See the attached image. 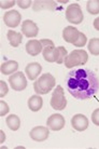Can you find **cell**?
Masks as SVG:
<instances>
[{
    "label": "cell",
    "instance_id": "1",
    "mask_svg": "<svg viewBox=\"0 0 99 149\" xmlns=\"http://www.w3.org/2000/svg\"><path fill=\"white\" fill-rule=\"evenodd\" d=\"M66 88L74 98H92L99 90V79L94 71L86 68H74L67 74Z\"/></svg>",
    "mask_w": 99,
    "mask_h": 149
},
{
    "label": "cell",
    "instance_id": "2",
    "mask_svg": "<svg viewBox=\"0 0 99 149\" xmlns=\"http://www.w3.org/2000/svg\"><path fill=\"white\" fill-rule=\"evenodd\" d=\"M55 84V78L51 74H44L35 81V83H33V90L39 95H41V94H48V92H51L52 90H53Z\"/></svg>",
    "mask_w": 99,
    "mask_h": 149
},
{
    "label": "cell",
    "instance_id": "3",
    "mask_svg": "<svg viewBox=\"0 0 99 149\" xmlns=\"http://www.w3.org/2000/svg\"><path fill=\"white\" fill-rule=\"evenodd\" d=\"M87 52L84 50H81V49H77L67 55L66 60H65V66L67 68H72L74 66H83L87 63Z\"/></svg>",
    "mask_w": 99,
    "mask_h": 149
},
{
    "label": "cell",
    "instance_id": "4",
    "mask_svg": "<svg viewBox=\"0 0 99 149\" xmlns=\"http://www.w3.org/2000/svg\"><path fill=\"white\" fill-rule=\"evenodd\" d=\"M41 43L43 47L42 50V54H43L44 60L48 62V63H54L57 62L59 55L58 48H55L54 42L50 39H41Z\"/></svg>",
    "mask_w": 99,
    "mask_h": 149
},
{
    "label": "cell",
    "instance_id": "5",
    "mask_svg": "<svg viewBox=\"0 0 99 149\" xmlns=\"http://www.w3.org/2000/svg\"><path fill=\"white\" fill-rule=\"evenodd\" d=\"M52 108L56 109V110H64L67 106V101L66 97H65V92L62 89V86H56L55 91L53 92L51 97V101H50Z\"/></svg>",
    "mask_w": 99,
    "mask_h": 149
},
{
    "label": "cell",
    "instance_id": "6",
    "mask_svg": "<svg viewBox=\"0 0 99 149\" xmlns=\"http://www.w3.org/2000/svg\"><path fill=\"white\" fill-rule=\"evenodd\" d=\"M66 19L71 24H81L82 23V21L84 19V15H83L80 4L72 3L67 7Z\"/></svg>",
    "mask_w": 99,
    "mask_h": 149
},
{
    "label": "cell",
    "instance_id": "7",
    "mask_svg": "<svg viewBox=\"0 0 99 149\" xmlns=\"http://www.w3.org/2000/svg\"><path fill=\"white\" fill-rule=\"evenodd\" d=\"M9 82L11 84L12 89L17 92L23 91L27 88V79L22 71H17V72L11 74L9 77Z\"/></svg>",
    "mask_w": 99,
    "mask_h": 149
},
{
    "label": "cell",
    "instance_id": "8",
    "mask_svg": "<svg viewBox=\"0 0 99 149\" xmlns=\"http://www.w3.org/2000/svg\"><path fill=\"white\" fill-rule=\"evenodd\" d=\"M65 118L59 113H54L50 116L46 120V125L52 131H60L65 127Z\"/></svg>",
    "mask_w": 99,
    "mask_h": 149
},
{
    "label": "cell",
    "instance_id": "9",
    "mask_svg": "<svg viewBox=\"0 0 99 149\" xmlns=\"http://www.w3.org/2000/svg\"><path fill=\"white\" fill-rule=\"evenodd\" d=\"M21 19H22V15L19 14V12L16 11V10L8 11L7 13H4L3 22L9 27H13V28L17 27L21 23Z\"/></svg>",
    "mask_w": 99,
    "mask_h": 149
},
{
    "label": "cell",
    "instance_id": "10",
    "mask_svg": "<svg viewBox=\"0 0 99 149\" xmlns=\"http://www.w3.org/2000/svg\"><path fill=\"white\" fill-rule=\"evenodd\" d=\"M30 138L36 141V142H44L45 139H48L50 132H48V127H35L33 130L30 131Z\"/></svg>",
    "mask_w": 99,
    "mask_h": 149
},
{
    "label": "cell",
    "instance_id": "11",
    "mask_svg": "<svg viewBox=\"0 0 99 149\" xmlns=\"http://www.w3.org/2000/svg\"><path fill=\"white\" fill-rule=\"evenodd\" d=\"M39 33V28L36 25V23L30 21V19H26L22 24V34L26 36L27 38H35Z\"/></svg>",
    "mask_w": 99,
    "mask_h": 149
},
{
    "label": "cell",
    "instance_id": "12",
    "mask_svg": "<svg viewBox=\"0 0 99 149\" xmlns=\"http://www.w3.org/2000/svg\"><path fill=\"white\" fill-rule=\"evenodd\" d=\"M71 125L75 131H85L88 127V119L82 113H77L71 119Z\"/></svg>",
    "mask_w": 99,
    "mask_h": 149
},
{
    "label": "cell",
    "instance_id": "13",
    "mask_svg": "<svg viewBox=\"0 0 99 149\" xmlns=\"http://www.w3.org/2000/svg\"><path fill=\"white\" fill-rule=\"evenodd\" d=\"M80 33L79 30L73 26H67L65 27V29L62 30V38L64 40L68 42V43H72L74 45L77 40L79 39V36H80Z\"/></svg>",
    "mask_w": 99,
    "mask_h": 149
},
{
    "label": "cell",
    "instance_id": "14",
    "mask_svg": "<svg viewBox=\"0 0 99 149\" xmlns=\"http://www.w3.org/2000/svg\"><path fill=\"white\" fill-rule=\"evenodd\" d=\"M41 70H42V66L37 62H33V63H29L26 66L25 74H27L29 80H36L38 76L40 74Z\"/></svg>",
    "mask_w": 99,
    "mask_h": 149
},
{
    "label": "cell",
    "instance_id": "15",
    "mask_svg": "<svg viewBox=\"0 0 99 149\" xmlns=\"http://www.w3.org/2000/svg\"><path fill=\"white\" fill-rule=\"evenodd\" d=\"M26 52L28 53L30 56H37L39 55L42 50H43V47H42V43L41 41L39 40H29L27 43H26Z\"/></svg>",
    "mask_w": 99,
    "mask_h": 149
},
{
    "label": "cell",
    "instance_id": "16",
    "mask_svg": "<svg viewBox=\"0 0 99 149\" xmlns=\"http://www.w3.org/2000/svg\"><path fill=\"white\" fill-rule=\"evenodd\" d=\"M56 8V2L55 1H39V0H36L33 1V11H41L43 9H46V10H50V11H54Z\"/></svg>",
    "mask_w": 99,
    "mask_h": 149
},
{
    "label": "cell",
    "instance_id": "17",
    "mask_svg": "<svg viewBox=\"0 0 99 149\" xmlns=\"http://www.w3.org/2000/svg\"><path fill=\"white\" fill-rule=\"evenodd\" d=\"M7 38L11 47L13 48H17L23 41V34L22 33H17V31H13V30H8Z\"/></svg>",
    "mask_w": 99,
    "mask_h": 149
},
{
    "label": "cell",
    "instance_id": "18",
    "mask_svg": "<svg viewBox=\"0 0 99 149\" xmlns=\"http://www.w3.org/2000/svg\"><path fill=\"white\" fill-rule=\"evenodd\" d=\"M17 69H19V63L16 61H8V62L2 64L0 67L2 74H15V71H17Z\"/></svg>",
    "mask_w": 99,
    "mask_h": 149
},
{
    "label": "cell",
    "instance_id": "19",
    "mask_svg": "<svg viewBox=\"0 0 99 149\" xmlns=\"http://www.w3.org/2000/svg\"><path fill=\"white\" fill-rule=\"evenodd\" d=\"M42 105H43V100L39 94L30 96L28 100V107L31 111H39L42 108Z\"/></svg>",
    "mask_w": 99,
    "mask_h": 149
},
{
    "label": "cell",
    "instance_id": "20",
    "mask_svg": "<svg viewBox=\"0 0 99 149\" xmlns=\"http://www.w3.org/2000/svg\"><path fill=\"white\" fill-rule=\"evenodd\" d=\"M7 125L12 131H17L21 127V120L16 115H10L6 120Z\"/></svg>",
    "mask_w": 99,
    "mask_h": 149
},
{
    "label": "cell",
    "instance_id": "21",
    "mask_svg": "<svg viewBox=\"0 0 99 149\" xmlns=\"http://www.w3.org/2000/svg\"><path fill=\"white\" fill-rule=\"evenodd\" d=\"M86 10L89 14H99V0H89V1H87Z\"/></svg>",
    "mask_w": 99,
    "mask_h": 149
},
{
    "label": "cell",
    "instance_id": "22",
    "mask_svg": "<svg viewBox=\"0 0 99 149\" xmlns=\"http://www.w3.org/2000/svg\"><path fill=\"white\" fill-rule=\"evenodd\" d=\"M88 50L93 55H99V38H93L89 40Z\"/></svg>",
    "mask_w": 99,
    "mask_h": 149
},
{
    "label": "cell",
    "instance_id": "23",
    "mask_svg": "<svg viewBox=\"0 0 99 149\" xmlns=\"http://www.w3.org/2000/svg\"><path fill=\"white\" fill-rule=\"evenodd\" d=\"M58 51H59V55H58V60H57L56 63L57 64L65 63V60H66L67 55H68L66 48H64V47H58Z\"/></svg>",
    "mask_w": 99,
    "mask_h": 149
},
{
    "label": "cell",
    "instance_id": "24",
    "mask_svg": "<svg viewBox=\"0 0 99 149\" xmlns=\"http://www.w3.org/2000/svg\"><path fill=\"white\" fill-rule=\"evenodd\" d=\"M86 42H87V38H86V36H85L83 33H80L79 39H78L77 42L74 43V45L78 47V48H83V47L86 45Z\"/></svg>",
    "mask_w": 99,
    "mask_h": 149
},
{
    "label": "cell",
    "instance_id": "25",
    "mask_svg": "<svg viewBox=\"0 0 99 149\" xmlns=\"http://www.w3.org/2000/svg\"><path fill=\"white\" fill-rule=\"evenodd\" d=\"M8 86L7 83L3 81V80H1L0 81V97H4L6 95L8 94Z\"/></svg>",
    "mask_w": 99,
    "mask_h": 149
},
{
    "label": "cell",
    "instance_id": "26",
    "mask_svg": "<svg viewBox=\"0 0 99 149\" xmlns=\"http://www.w3.org/2000/svg\"><path fill=\"white\" fill-rule=\"evenodd\" d=\"M0 106H1V110H0V116L1 117H3L4 115H7L8 112H9V106L8 104L6 103L4 101H0Z\"/></svg>",
    "mask_w": 99,
    "mask_h": 149
},
{
    "label": "cell",
    "instance_id": "27",
    "mask_svg": "<svg viewBox=\"0 0 99 149\" xmlns=\"http://www.w3.org/2000/svg\"><path fill=\"white\" fill-rule=\"evenodd\" d=\"M33 2H31L30 0H27V1H24V0H19V1H16V4L19 6V8H22V9H27V8H29Z\"/></svg>",
    "mask_w": 99,
    "mask_h": 149
},
{
    "label": "cell",
    "instance_id": "28",
    "mask_svg": "<svg viewBox=\"0 0 99 149\" xmlns=\"http://www.w3.org/2000/svg\"><path fill=\"white\" fill-rule=\"evenodd\" d=\"M92 121L95 125H98L99 127V108L95 109L92 113Z\"/></svg>",
    "mask_w": 99,
    "mask_h": 149
},
{
    "label": "cell",
    "instance_id": "29",
    "mask_svg": "<svg viewBox=\"0 0 99 149\" xmlns=\"http://www.w3.org/2000/svg\"><path fill=\"white\" fill-rule=\"evenodd\" d=\"M16 3V1L14 0H10V1H0V7L1 9H9L11 8L12 6H14Z\"/></svg>",
    "mask_w": 99,
    "mask_h": 149
},
{
    "label": "cell",
    "instance_id": "30",
    "mask_svg": "<svg viewBox=\"0 0 99 149\" xmlns=\"http://www.w3.org/2000/svg\"><path fill=\"white\" fill-rule=\"evenodd\" d=\"M94 27H95L96 30H98L99 31V17L95 19V21H94Z\"/></svg>",
    "mask_w": 99,
    "mask_h": 149
}]
</instances>
